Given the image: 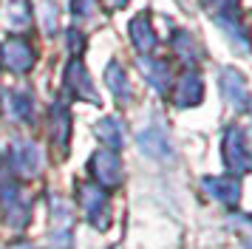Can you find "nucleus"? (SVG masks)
Returning <instances> with one entry per match:
<instances>
[{
	"label": "nucleus",
	"instance_id": "obj_1",
	"mask_svg": "<svg viewBox=\"0 0 252 249\" xmlns=\"http://www.w3.org/2000/svg\"><path fill=\"white\" fill-rule=\"evenodd\" d=\"M34 62H37V51L26 37H9L6 43L0 45V65L6 71L26 74V71L34 68Z\"/></svg>",
	"mask_w": 252,
	"mask_h": 249
},
{
	"label": "nucleus",
	"instance_id": "obj_2",
	"mask_svg": "<svg viewBox=\"0 0 252 249\" xmlns=\"http://www.w3.org/2000/svg\"><path fill=\"white\" fill-rule=\"evenodd\" d=\"M224 161L235 173H250L252 170V153L247 147V139H244L241 127H229L227 136H224Z\"/></svg>",
	"mask_w": 252,
	"mask_h": 249
},
{
	"label": "nucleus",
	"instance_id": "obj_3",
	"mask_svg": "<svg viewBox=\"0 0 252 249\" xmlns=\"http://www.w3.org/2000/svg\"><path fill=\"white\" fill-rule=\"evenodd\" d=\"M201 96H204V82L198 77V71H184L176 91H173V102L179 108H193L201 102Z\"/></svg>",
	"mask_w": 252,
	"mask_h": 249
},
{
	"label": "nucleus",
	"instance_id": "obj_4",
	"mask_svg": "<svg viewBox=\"0 0 252 249\" xmlns=\"http://www.w3.org/2000/svg\"><path fill=\"white\" fill-rule=\"evenodd\" d=\"M130 40L136 45V51H142V54H150V51L156 48L159 37L153 31V23H150L148 14H136V17L130 20Z\"/></svg>",
	"mask_w": 252,
	"mask_h": 249
},
{
	"label": "nucleus",
	"instance_id": "obj_5",
	"mask_svg": "<svg viewBox=\"0 0 252 249\" xmlns=\"http://www.w3.org/2000/svg\"><path fill=\"white\" fill-rule=\"evenodd\" d=\"M221 91H224L227 102L229 105H235V108H244V105L250 102L247 82H244V77H241L235 68H227V71L221 74Z\"/></svg>",
	"mask_w": 252,
	"mask_h": 249
},
{
	"label": "nucleus",
	"instance_id": "obj_6",
	"mask_svg": "<svg viewBox=\"0 0 252 249\" xmlns=\"http://www.w3.org/2000/svg\"><path fill=\"white\" fill-rule=\"evenodd\" d=\"M65 88L74 91V93H77V96H82V99L96 102L94 85H91V79H88V74H85V68H82L80 60H74V62L65 68Z\"/></svg>",
	"mask_w": 252,
	"mask_h": 249
},
{
	"label": "nucleus",
	"instance_id": "obj_7",
	"mask_svg": "<svg viewBox=\"0 0 252 249\" xmlns=\"http://www.w3.org/2000/svg\"><path fill=\"white\" fill-rule=\"evenodd\" d=\"M91 167H94V173H96V179L105 181V184H116V181H119V173H122L116 153H108V150H102V153L94 156Z\"/></svg>",
	"mask_w": 252,
	"mask_h": 249
},
{
	"label": "nucleus",
	"instance_id": "obj_8",
	"mask_svg": "<svg viewBox=\"0 0 252 249\" xmlns=\"http://www.w3.org/2000/svg\"><path fill=\"white\" fill-rule=\"evenodd\" d=\"M204 187L207 192L213 195V198H218V201H224V204H235L238 201V195H241V187H238V181L235 179H207L204 181Z\"/></svg>",
	"mask_w": 252,
	"mask_h": 249
},
{
	"label": "nucleus",
	"instance_id": "obj_9",
	"mask_svg": "<svg viewBox=\"0 0 252 249\" xmlns=\"http://www.w3.org/2000/svg\"><path fill=\"white\" fill-rule=\"evenodd\" d=\"M105 79H108V85H111V91H114L116 99H127V96H130L127 74H125V68L119 65V62H111V65H108V71H105Z\"/></svg>",
	"mask_w": 252,
	"mask_h": 249
},
{
	"label": "nucleus",
	"instance_id": "obj_10",
	"mask_svg": "<svg viewBox=\"0 0 252 249\" xmlns=\"http://www.w3.org/2000/svg\"><path fill=\"white\" fill-rule=\"evenodd\" d=\"M142 71H145V77L150 79L153 88L164 91L167 79H170V74H167V62H161V60H142Z\"/></svg>",
	"mask_w": 252,
	"mask_h": 249
},
{
	"label": "nucleus",
	"instance_id": "obj_11",
	"mask_svg": "<svg viewBox=\"0 0 252 249\" xmlns=\"http://www.w3.org/2000/svg\"><path fill=\"white\" fill-rule=\"evenodd\" d=\"M29 3L26 0H9L6 3V23L12 26V29H23L29 26Z\"/></svg>",
	"mask_w": 252,
	"mask_h": 249
},
{
	"label": "nucleus",
	"instance_id": "obj_12",
	"mask_svg": "<svg viewBox=\"0 0 252 249\" xmlns=\"http://www.w3.org/2000/svg\"><path fill=\"white\" fill-rule=\"evenodd\" d=\"M204 3V9L216 17V23H224V20H232V17H238L235 14V6H238V0H201Z\"/></svg>",
	"mask_w": 252,
	"mask_h": 249
},
{
	"label": "nucleus",
	"instance_id": "obj_13",
	"mask_svg": "<svg viewBox=\"0 0 252 249\" xmlns=\"http://www.w3.org/2000/svg\"><path fill=\"white\" fill-rule=\"evenodd\" d=\"M173 48H176V54L182 57L184 62H193L195 60V43H193V37H190L187 31L173 34Z\"/></svg>",
	"mask_w": 252,
	"mask_h": 249
},
{
	"label": "nucleus",
	"instance_id": "obj_14",
	"mask_svg": "<svg viewBox=\"0 0 252 249\" xmlns=\"http://www.w3.org/2000/svg\"><path fill=\"white\" fill-rule=\"evenodd\" d=\"M96 133H99V139H105L108 145H114V147L122 145V127H119L116 119H102V122L96 124Z\"/></svg>",
	"mask_w": 252,
	"mask_h": 249
},
{
	"label": "nucleus",
	"instance_id": "obj_15",
	"mask_svg": "<svg viewBox=\"0 0 252 249\" xmlns=\"http://www.w3.org/2000/svg\"><path fill=\"white\" fill-rule=\"evenodd\" d=\"M9 99H12V113L14 116H20V119H29L32 116V93L29 91H12L9 93Z\"/></svg>",
	"mask_w": 252,
	"mask_h": 249
},
{
	"label": "nucleus",
	"instance_id": "obj_16",
	"mask_svg": "<svg viewBox=\"0 0 252 249\" xmlns=\"http://www.w3.org/2000/svg\"><path fill=\"white\" fill-rule=\"evenodd\" d=\"M91 6H94V0H74L71 3V11L77 17H85V14H91Z\"/></svg>",
	"mask_w": 252,
	"mask_h": 249
},
{
	"label": "nucleus",
	"instance_id": "obj_17",
	"mask_svg": "<svg viewBox=\"0 0 252 249\" xmlns=\"http://www.w3.org/2000/svg\"><path fill=\"white\" fill-rule=\"evenodd\" d=\"M130 0H105V6L108 9H122V6H127Z\"/></svg>",
	"mask_w": 252,
	"mask_h": 249
}]
</instances>
